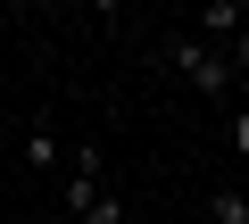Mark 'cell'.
Wrapping results in <instances>:
<instances>
[{"label":"cell","mask_w":249,"mask_h":224,"mask_svg":"<svg viewBox=\"0 0 249 224\" xmlns=\"http://www.w3.org/2000/svg\"><path fill=\"white\" fill-rule=\"evenodd\" d=\"M224 58H232V75H249V17H241V34H232V50H224Z\"/></svg>","instance_id":"obj_7"},{"label":"cell","mask_w":249,"mask_h":224,"mask_svg":"<svg viewBox=\"0 0 249 224\" xmlns=\"http://www.w3.org/2000/svg\"><path fill=\"white\" fill-rule=\"evenodd\" d=\"M108 191V158H100V141H83V150H67V183H58V199H67V216H83L91 199Z\"/></svg>","instance_id":"obj_2"},{"label":"cell","mask_w":249,"mask_h":224,"mask_svg":"<svg viewBox=\"0 0 249 224\" xmlns=\"http://www.w3.org/2000/svg\"><path fill=\"white\" fill-rule=\"evenodd\" d=\"M232 150L249 158V108H232Z\"/></svg>","instance_id":"obj_8"},{"label":"cell","mask_w":249,"mask_h":224,"mask_svg":"<svg viewBox=\"0 0 249 224\" xmlns=\"http://www.w3.org/2000/svg\"><path fill=\"white\" fill-rule=\"evenodd\" d=\"M208 216H216V224H249V191L216 183V191H208Z\"/></svg>","instance_id":"obj_4"},{"label":"cell","mask_w":249,"mask_h":224,"mask_svg":"<svg viewBox=\"0 0 249 224\" xmlns=\"http://www.w3.org/2000/svg\"><path fill=\"white\" fill-rule=\"evenodd\" d=\"M75 224H124V199H116V191H100V199H91Z\"/></svg>","instance_id":"obj_6"},{"label":"cell","mask_w":249,"mask_h":224,"mask_svg":"<svg viewBox=\"0 0 249 224\" xmlns=\"http://www.w3.org/2000/svg\"><path fill=\"white\" fill-rule=\"evenodd\" d=\"M166 67H175L191 91H208V100H232V58H224V50H208L199 34H175V42H166Z\"/></svg>","instance_id":"obj_1"},{"label":"cell","mask_w":249,"mask_h":224,"mask_svg":"<svg viewBox=\"0 0 249 224\" xmlns=\"http://www.w3.org/2000/svg\"><path fill=\"white\" fill-rule=\"evenodd\" d=\"M25 166H34V174L67 166V150H58V133H50V125H34V133H25Z\"/></svg>","instance_id":"obj_3"},{"label":"cell","mask_w":249,"mask_h":224,"mask_svg":"<svg viewBox=\"0 0 249 224\" xmlns=\"http://www.w3.org/2000/svg\"><path fill=\"white\" fill-rule=\"evenodd\" d=\"M241 17H249V9H232V0H208L191 25H199V34H241Z\"/></svg>","instance_id":"obj_5"}]
</instances>
